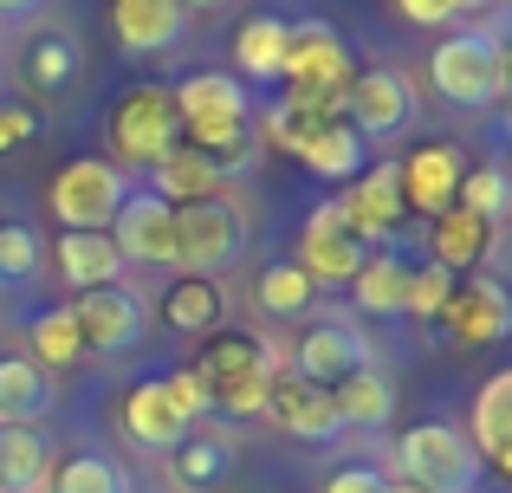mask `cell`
<instances>
[{"mask_svg":"<svg viewBox=\"0 0 512 493\" xmlns=\"http://www.w3.org/2000/svg\"><path fill=\"white\" fill-rule=\"evenodd\" d=\"M0 493H52V455L39 429H0Z\"/></svg>","mask_w":512,"mask_h":493,"instance_id":"4dcf8cb0","label":"cell"},{"mask_svg":"<svg viewBox=\"0 0 512 493\" xmlns=\"http://www.w3.org/2000/svg\"><path fill=\"white\" fill-rule=\"evenodd\" d=\"M370 260L363 253V241L344 228V215H338V195L331 202H318L312 215H305V234H299V273L312 279V286H350L357 279V266Z\"/></svg>","mask_w":512,"mask_h":493,"instance_id":"5bb4252c","label":"cell"},{"mask_svg":"<svg viewBox=\"0 0 512 493\" xmlns=\"http://www.w3.org/2000/svg\"><path fill=\"white\" fill-rule=\"evenodd\" d=\"M331 409H338L344 429H383V422L396 416V377H389L383 364L350 370L338 390H331Z\"/></svg>","mask_w":512,"mask_h":493,"instance_id":"cb8c5ba5","label":"cell"},{"mask_svg":"<svg viewBox=\"0 0 512 493\" xmlns=\"http://www.w3.org/2000/svg\"><path fill=\"white\" fill-rule=\"evenodd\" d=\"M376 364V344L363 338L357 318H318V325H305L299 351H292V370H299L305 383H318V390H338L350 370Z\"/></svg>","mask_w":512,"mask_h":493,"instance_id":"4fadbf2b","label":"cell"},{"mask_svg":"<svg viewBox=\"0 0 512 493\" xmlns=\"http://www.w3.org/2000/svg\"><path fill=\"white\" fill-rule=\"evenodd\" d=\"M150 195H163L169 208H188V202H208V195H227V182L195 143H175L163 163L150 169Z\"/></svg>","mask_w":512,"mask_h":493,"instance_id":"603a6c76","label":"cell"},{"mask_svg":"<svg viewBox=\"0 0 512 493\" xmlns=\"http://www.w3.org/2000/svg\"><path fill=\"white\" fill-rule=\"evenodd\" d=\"M111 247L124 266H175V208L150 189H130L111 221Z\"/></svg>","mask_w":512,"mask_h":493,"instance_id":"2e32d148","label":"cell"},{"mask_svg":"<svg viewBox=\"0 0 512 493\" xmlns=\"http://www.w3.org/2000/svg\"><path fill=\"white\" fill-rule=\"evenodd\" d=\"M175 143H182V117H175L169 85H130L124 98H117V111H111V150H117V163L156 169Z\"/></svg>","mask_w":512,"mask_h":493,"instance_id":"ba28073f","label":"cell"},{"mask_svg":"<svg viewBox=\"0 0 512 493\" xmlns=\"http://www.w3.org/2000/svg\"><path fill=\"white\" fill-rule=\"evenodd\" d=\"M493 234L500 228H487L480 215H467V208H448V215H435V234H428V260L435 266H448L454 279H467V273H480V260H487V247H493Z\"/></svg>","mask_w":512,"mask_h":493,"instance_id":"484cf974","label":"cell"},{"mask_svg":"<svg viewBox=\"0 0 512 493\" xmlns=\"http://www.w3.org/2000/svg\"><path fill=\"white\" fill-rule=\"evenodd\" d=\"M467 442H474L480 468H512V370H493L474 396V422H467Z\"/></svg>","mask_w":512,"mask_h":493,"instance_id":"ffe728a7","label":"cell"},{"mask_svg":"<svg viewBox=\"0 0 512 493\" xmlns=\"http://www.w3.org/2000/svg\"><path fill=\"white\" fill-rule=\"evenodd\" d=\"M39 266H46V241H39L33 221H0V279L26 286Z\"/></svg>","mask_w":512,"mask_h":493,"instance_id":"d590c367","label":"cell"},{"mask_svg":"<svg viewBox=\"0 0 512 493\" xmlns=\"http://www.w3.org/2000/svg\"><path fill=\"white\" fill-rule=\"evenodd\" d=\"M338 215H344V228L363 241V253H396L402 228H409V208H402L396 163H370V169H363L357 189L338 195Z\"/></svg>","mask_w":512,"mask_h":493,"instance_id":"8fae6325","label":"cell"},{"mask_svg":"<svg viewBox=\"0 0 512 493\" xmlns=\"http://www.w3.org/2000/svg\"><path fill=\"white\" fill-rule=\"evenodd\" d=\"M124 195H130V182H124L117 163H104V156H72V163L52 176V221H59L65 234H111Z\"/></svg>","mask_w":512,"mask_h":493,"instance_id":"52a82bcc","label":"cell"},{"mask_svg":"<svg viewBox=\"0 0 512 493\" xmlns=\"http://www.w3.org/2000/svg\"><path fill=\"white\" fill-rule=\"evenodd\" d=\"M363 156H370V150H363V143H357V130H350L344 117H338V124L312 130V143L299 150V163L312 169V176H325V182H350V176L363 169Z\"/></svg>","mask_w":512,"mask_h":493,"instance_id":"1f68e13d","label":"cell"},{"mask_svg":"<svg viewBox=\"0 0 512 493\" xmlns=\"http://www.w3.org/2000/svg\"><path fill=\"white\" fill-rule=\"evenodd\" d=\"M221 318H227V299H221L214 279H188L182 273L163 292V325L182 331V338H208V331H221Z\"/></svg>","mask_w":512,"mask_h":493,"instance_id":"f1b7e54d","label":"cell"},{"mask_svg":"<svg viewBox=\"0 0 512 493\" xmlns=\"http://www.w3.org/2000/svg\"><path fill=\"white\" fill-rule=\"evenodd\" d=\"M279 59H286V20L279 13H253V20L234 26V78L240 85H273Z\"/></svg>","mask_w":512,"mask_h":493,"instance_id":"4316f807","label":"cell"},{"mask_svg":"<svg viewBox=\"0 0 512 493\" xmlns=\"http://www.w3.org/2000/svg\"><path fill=\"white\" fill-rule=\"evenodd\" d=\"M188 13L175 0H111V33L124 52H169Z\"/></svg>","mask_w":512,"mask_h":493,"instance_id":"44dd1931","label":"cell"},{"mask_svg":"<svg viewBox=\"0 0 512 493\" xmlns=\"http://www.w3.org/2000/svg\"><path fill=\"white\" fill-rule=\"evenodd\" d=\"M33 137H39L33 104H0V156H13L20 143H33Z\"/></svg>","mask_w":512,"mask_h":493,"instance_id":"ab89813d","label":"cell"},{"mask_svg":"<svg viewBox=\"0 0 512 493\" xmlns=\"http://www.w3.org/2000/svg\"><path fill=\"white\" fill-rule=\"evenodd\" d=\"M428 85L454 111H487L506 98V33L500 26H461L428 52Z\"/></svg>","mask_w":512,"mask_h":493,"instance_id":"3957f363","label":"cell"},{"mask_svg":"<svg viewBox=\"0 0 512 493\" xmlns=\"http://www.w3.org/2000/svg\"><path fill=\"white\" fill-rule=\"evenodd\" d=\"M350 292H357V312H370V318L409 312V260L402 253H370L357 266V279H350Z\"/></svg>","mask_w":512,"mask_h":493,"instance_id":"f546056e","label":"cell"},{"mask_svg":"<svg viewBox=\"0 0 512 493\" xmlns=\"http://www.w3.org/2000/svg\"><path fill=\"white\" fill-rule=\"evenodd\" d=\"M279 78H286V98H305V104H344L350 78H357V65H350L344 39L331 20H286V59H279Z\"/></svg>","mask_w":512,"mask_h":493,"instance_id":"8992f818","label":"cell"},{"mask_svg":"<svg viewBox=\"0 0 512 493\" xmlns=\"http://www.w3.org/2000/svg\"><path fill=\"white\" fill-rule=\"evenodd\" d=\"M415 117H422V104H415V85L396 72V65H370V72L350 78V91H344V124L357 130L363 150H370V143L409 137Z\"/></svg>","mask_w":512,"mask_h":493,"instance_id":"9c48e42d","label":"cell"},{"mask_svg":"<svg viewBox=\"0 0 512 493\" xmlns=\"http://www.w3.org/2000/svg\"><path fill=\"white\" fill-rule=\"evenodd\" d=\"M273 429L299 435V442H338L344 422L338 409H331V390H318V383H305L299 370H292V357L273 370V383H266V409H260Z\"/></svg>","mask_w":512,"mask_h":493,"instance_id":"9a60e30c","label":"cell"},{"mask_svg":"<svg viewBox=\"0 0 512 493\" xmlns=\"http://www.w3.org/2000/svg\"><path fill=\"white\" fill-rule=\"evenodd\" d=\"M292 351H279V344H266V338H253V331H208L201 338V351H195V377L208 383V403L221 409V416H240V422H253L266 409V383H273V370L286 364Z\"/></svg>","mask_w":512,"mask_h":493,"instance_id":"7a4b0ae2","label":"cell"},{"mask_svg":"<svg viewBox=\"0 0 512 493\" xmlns=\"http://www.w3.org/2000/svg\"><path fill=\"white\" fill-rule=\"evenodd\" d=\"M474 7H493V0H454V13H474Z\"/></svg>","mask_w":512,"mask_h":493,"instance_id":"f6af8a7d","label":"cell"},{"mask_svg":"<svg viewBox=\"0 0 512 493\" xmlns=\"http://www.w3.org/2000/svg\"><path fill=\"white\" fill-rule=\"evenodd\" d=\"M72 318H78V338H85V351H104V357L137 351L143 331H150V305H143L130 286L78 292V299H72Z\"/></svg>","mask_w":512,"mask_h":493,"instance_id":"7c38bea8","label":"cell"},{"mask_svg":"<svg viewBox=\"0 0 512 493\" xmlns=\"http://www.w3.org/2000/svg\"><path fill=\"white\" fill-rule=\"evenodd\" d=\"M506 331H512L506 286L493 273H467L461 286H454L448 312L428 325V338L435 344H461V351H493V344H506Z\"/></svg>","mask_w":512,"mask_h":493,"instance_id":"30bf717a","label":"cell"},{"mask_svg":"<svg viewBox=\"0 0 512 493\" xmlns=\"http://www.w3.org/2000/svg\"><path fill=\"white\" fill-rule=\"evenodd\" d=\"M325 493H389V481H383V468H370V461H350V468H338L325 481Z\"/></svg>","mask_w":512,"mask_h":493,"instance_id":"60d3db41","label":"cell"},{"mask_svg":"<svg viewBox=\"0 0 512 493\" xmlns=\"http://www.w3.org/2000/svg\"><path fill=\"white\" fill-rule=\"evenodd\" d=\"M260 305H266L273 318H305V312L318 305V286H312V279H305L292 260H279V266H266V273H260Z\"/></svg>","mask_w":512,"mask_h":493,"instance_id":"836d02e7","label":"cell"},{"mask_svg":"<svg viewBox=\"0 0 512 493\" xmlns=\"http://www.w3.org/2000/svg\"><path fill=\"white\" fill-rule=\"evenodd\" d=\"M52 493H130V474L111 455H72L52 468Z\"/></svg>","mask_w":512,"mask_h":493,"instance_id":"e575fe53","label":"cell"},{"mask_svg":"<svg viewBox=\"0 0 512 493\" xmlns=\"http://www.w3.org/2000/svg\"><path fill=\"white\" fill-rule=\"evenodd\" d=\"M461 150L454 143H422V150H409V163H396V182H402V208L409 215H448L454 195H461Z\"/></svg>","mask_w":512,"mask_h":493,"instance_id":"ac0fdd59","label":"cell"},{"mask_svg":"<svg viewBox=\"0 0 512 493\" xmlns=\"http://www.w3.org/2000/svg\"><path fill=\"white\" fill-rule=\"evenodd\" d=\"M117 422H124V435L143 448V455H169V448L182 442L188 429H195V422L182 416V403L169 396V383H163V377L130 383L124 403H117Z\"/></svg>","mask_w":512,"mask_h":493,"instance_id":"e0dca14e","label":"cell"},{"mask_svg":"<svg viewBox=\"0 0 512 493\" xmlns=\"http://www.w3.org/2000/svg\"><path fill=\"white\" fill-rule=\"evenodd\" d=\"M33 7H46V0H0V20H26Z\"/></svg>","mask_w":512,"mask_h":493,"instance_id":"7bdbcfd3","label":"cell"},{"mask_svg":"<svg viewBox=\"0 0 512 493\" xmlns=\"http://www.w3.org/2000/svg\"><path fill=\"white\" fill-rule=\"evenodd\" d=\"M454 208L480 215L487 228H500V215H506V169H500V163L467 169V176H461V195H454Z\"/></svg>","mask_w":512,"mask_h":493,"instance_id":"8d00e7d4","label":"cell"},{"mask_svg":"<svg viewBox=\"0 0 512 493\" xmlns=\"http://www.w3.org/2000/svg\"><path fill=\"white\" fill-rule=\"evenodd\" d=\"M52 409V377L33 357H0V429H39Z\"/></svg>","mask_w":512,"mask_h":493,"instance_id":"d4e9b609","label":"cell"},{"mask_svg":"<svg viewBox=\"0 0 512 493\" xmlns=\"http://www.w3.org/2000/svg\"><path fill=\"white\" fill-rule=\"evenodd\" d=\"M163 383H169V396H175V403H182V416H188V422H201V416L214 409V403H208V383H201L188 364H182V370H169Z\"/></svg>","mask_w":512,"mask_h":493,"instance_id":"f35d334b","label":"cell"},{"mask_svg":"<svg viewBox=\"0 0 512 493\" xmlns=\"http://www.w3.org/2000/svg\"><path fill=\"white\" fill-rule=\"evenodd\" d=\"M182 13H208V7H221V0H175Z\"/></svg>","mask_w":512,"mask_h":493,"instance_id":"ee69618b","label":"cell"},{"mask_svg":"<svg viewBox=\"0 0 512 493\" xmlns=\"http://www.w3.org/2000/svg\"><path fill=\"white\" fill-rule=\"evenodd\" d=\"M163 461H169L175 487L201 493V487L227 481V468H234V442H227V435H208V429H188V435H182V442L169 448Z\"/></svg>","mask_w":512,"mask_h":493,"instance_id":"83f0119b","label":"cell"},{"mask_svg":"<svg viewBox=\"0 0 512 493\" xmlns=\"http://www.w3.org/2000/svg\"><path fill=\"white\" fill-rule=\"evenodd\" d=\"M78 72H85V52H78V39L65 33V26H46V33L26 39V52H20V85L33 91V98H59V91H72Z\"/></svg>","mask_w":512,"mask_h":493,"instance_id":"d6986e66","label":"cell"},{"mask_svg":"<svg viewBox=\"0 0 512 493\" xmlns=\"http://www.w3.org/2000/svg\"><path fill=\"white\" fill-rule=\"evenodd\" d=\"M26 344H33V364L46 370V377H52V370H72L78 357H85V338H78L72 305H52V312H39V318H33V338H26Z\"/></svg>","mask_w":512,"mask_h":493,"instance_id":"d6a6232c","label":"cell"},{"mask_svg":"<svg viewBox=\"0 0 512 493\" xmlns=\"http://www.w3.org/2000/svg\"><path fill=\"white\" fill-rule=\"evenodd\" d=\"M175 117H182V137L221 169V182L253 176L260 163V124H253V91L234 72H188L182 85H169Z\"/></svg>","mask_w":512,"mask_h":493,"instance_id":"6da1fadb","label":"cell"},{"mask_svg":"<svg viewBox=\"0 0 512 493\" xmlns=\"http://www.w3.org/2000/svg\"><path fill=\"white\" fill-rule=\"evenodd\" d=\"M409 26H454V0H396Z\"/></svg>","mask_w":512,"mask_h":493,"instance_id":"b9f144b4","label":"cell"},{"mask_svg":"<svg viewBox=\"0 0 512 493\" xmlns=\"http://www.w3.org/2000/svg\"><path fill=\"white\" fill-rule=\"evenodd\" d=\"M389 493H415V487H396V481H389Z\"/></svg>","mask_w":512,"mask_h":493,"instance_id":"bcb514c9","label":"cell"},{"mask_svg":"<svg viewBox=\"0 0 512 493\" xmlns=\"http://www.w3.org/2000/svg\"><path fill=\"white\" fill-rule=\"evenodd\" d=\"M454 286H461V279H454L448 266H435V260L409 266V318H422V325H435V318L448 312Z\"/></svg>","mask_w":512,"mask_h":493,"instance_id":"74e56055","label":"cell"},{"mask_svg":"<svg viewBox=\"0 0 512 493\" xmlns=\"http://www.w3.org/2000/svg\"><path fill=\"white\" fill-rule=\"evenodd\" d=\"M65 286L72 292H98V286H124V253L111 247V234H59L52 241Z\"/></svg>","mask_w":512,"mask_h":493,"instance_id":"7402d4cb","label":"cell"},{"mask_svg":"<svg viewBox=\"0 0 512 493\" xmlns=\"http://www.w3.org/2000/svg\"><path fill=\"white\" fill-rule=\"evenodd\" d=\"M240 253H247V208L234 195H208V202L175 208V266L188 279H221Z\"/></svg>","mask_w":512,"mask_h":493,"instance_id":"5b68a950","label":"cell"},{"mask_svg":"<svg viewBox=\"0 0 512 493\" xmlns=\"http://www.w3.org/2000/svg\"><path fill=\"white\" fill-rule=\"evenodd\" d=\"M480 455L467 442V429L454 422H415L396 442V487L415 493H474L480 487Z\"/></svg>","mask_w":512,"mask_h":493,"instance_id":"277c9868","label":"cell"}]
</instances>
